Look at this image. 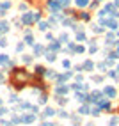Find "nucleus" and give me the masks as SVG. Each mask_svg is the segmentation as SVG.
<instances>
[{
  "instance_id": "obj_9",
  "label": "nucleus",
  "mask_w": 119,
  "mask_h": 126,
  "mask_svg": "<svg viewBox=\"0 0 119 126\" xmlns=\"http://www.w3.org/2000/svg\"><path fill=\"white\" fill-rule=\"evenodd\" d=\"M39 29H41V30H46V23L41 21V23H39Z\"/></svg>"
},
{
  "instance_id": "obj_13",
  "label": "nucleus",
  "mask_w": 119,
  "mask_h": 126,
  "mask_svg": "<svg viewBox=\"0 0 119 126\" xmlns=\"http://www.w3.org/2000/svg\"><path fill=\"white\" fill-rule=\"evenodd\" d=\"M2 80H4V77H2V75H0V82H2Z\"/></svg>"
},
{
  "instance_id": "obj_5",
  "label": "nucleus",
  "mask_w": 119,
  "mask_h": 126,
  "mask_svg": "<svg viewBox=\"0 0 119 126\" xmlns=\"http://www.w3.org/2000/svg\"><path fill=\"white\" fill-rule=\"evenodd\" d=\"M0 64H9V57H7L5 53L0 55Z\"/></svg>"
},
{
  "instance_id": "obj_6",
  "label": "nucleus",
  "mask_w": 119,
  "mask_h": 126,
  "mask_svg": "<svg viewBox=\"0 0 119 126\" xmlns=\"http://www.w3.org/2000/svg\"><path fill=\"white\" fill-rule=\"evenodd\" d=\"M34 52H36V55L43 53V46H41V45H36V48H34Z\"/></svg>"
},
{
  "instance_id": "obj_11",
  "label": "nucleus",
  "mask_w": 119,
  "mask_h": 126,
  "mask_svg": "<svg viewBox=\"0 0 119 126\" xmlns=\"http://www.w3.org/2000/svg\"><path fill=\"white\" fill-rule=\"evenodd\" d=\"M23 46H25V45H23V43H20L18 46H16V50H18V52H21V50H23Z\"/></svg>"
},
{
  "instance_id": "obj_4",
  "label": "nucleus",
  "mask_w": 119,
  "mask_h": 126,
  "mask_svg": "<svg viewBox=\"0 0 119 126\" xmlns=\"http://www.w3.org/2000/svg\"><path fill=\"white\" fill-rule=\"evenodd\" d=\"M9 7H11V2H4L2 5H0V14H4V11L9 9Z\"/></svg>"
},
{
  "instance_id": "obj_2",
  "label": "nucleus",
  "mask_w": 119,
  "mask_h": 126,
  "mask_svg": "<svg viewBox=\"0 0 119 126\" xmlns=\"http://www.w3.org/2000/svg\"><path fill=\"white\" fill-rule=\"evenodd\" d=\"M14 78L18 80V82H25V80L29 78V75L25 73L23 69H16V71H14Z\"/></svg>"
},
{
  "instance_id": "obj_3",
  "label": "nucleus",
  "mask_w": 119,
  "mask_h": 126,
  "mask_svg": "<svg viewBox=\"0 0 119 126\" xmlns=\"http://www.w3.org/2000/svg\"><path fill=\"white\" fill-rule=\"evenodd\" d=\"M25 43H27V45H34V36L30 34V32L25 34Z\"/></svg>"
},
{
  "instance_id": "obj_7",
  "label": "nucleus",
  "mask_w": 119,
  "mask_h": 126,
  "mask_svg": "<svg viewBox=\"0 0 119 126\" xmlns=\"http://www.w3.org/2000/svg\"><path fill=\"white\" fill-rule=\"evenodd\" d=\"M59 5H61V4H57V2H50V7H52V11H57V9H59Z\"/></svg>"
},
{
  "instance_id": "obj_12",
  "label": "nucleus",
  "mask_w": 119,
  "mask_h": 126,
  "mask_svg": "<svg viewBox=\"0 0 119 126\" xmlns=\"http://www.w3.org/2000/svg\"><path fill=\"white\" fill-rule=\"evenodd\" d=\"M87 4V0H78V5H85Z\"/></svg>"
},
{
  "instance_id": "obj_8",
  "label": "nucleus",
  "mask_w": 119,
  "mask_h": 126,
  "mask_svg": "<svg viewBox=\"0 0 119 126\" xmlns=\"http://www.w3.org/2000/svg\"><path fill=\"white\" fill-rule=\"evenodd\" d=\"M23 62H29V64H30V62H32V57H30V55H23Z\"/></svg>"
},
{
  "instance_id": "obj_10",
  "label": "nucleus",
  "mask_w": 119,
  "mask_h": 126,
  "mask_svg": "<svg viewBox=\"0 0 119 126\" xmlns=\"http://www.w3.org/2000/svg\"><path fill=\"white\" fill-rule=\"evenodd\" d=\"M46 59H48V61H55V55H53V53H48Z\"/></svg>"
},
{
  "instance_id": "obj_1",
  "label": "nucleus",
  "mask_w": 119,
  "mask_h": 126,
  "mask_svg": "<svg viewBox=\"0 0 119 126\" xmlns=\"http://www.w3.org/2000/svg\"><path fill=\"white\" fill-rule=\"evenodd\" d=\"M36 20H39V13H25V14L21 16V21H23V23H27V25L34 23Z\"/></svg>"
}]
</instances>
